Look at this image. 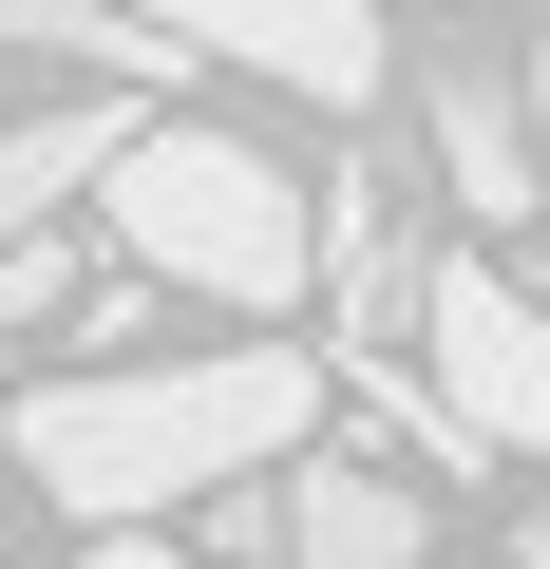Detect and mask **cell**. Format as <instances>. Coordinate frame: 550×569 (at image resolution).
<instances>
[{
	"label": "cell",
	"instance_id": "cell-2",
	"mask_svg": "<svg viewBox=\"0 0 550 569\" xmlns=\"http://www.w3.org/2000/svg\"><path fill=\"white\" fill-rule=\"evenodd\" d=\"M96 209H114V266L133 284H190V305H247V323H286L323 284V190H286V152L209 133V114H152Z\"/></svg>",
	"mask_w": 550,
	"mask_h": 569
},
{
	"label": "cell",
	"instance_id": "cell-11",
	"mask_svg": "<svg viewBox=\"0 0 550 569\" xmlns=\"http://www.w3.org/2000/svg\"><path fill=\"white\" fill-rule=\"evenodd\" d=\"M286 475H304V456H286ZM286 475L209 493V512H190V569H286Z\"/></svg>",
	"mask_w": 550,
	"mask_h": 569
},
{
	"label": "cell",
	"instance_id": "cell-9",
	"mask_svg": "<svg viewBox=\"0 0 550 569\" xmlns=\"http://www.w3.org/2000/svg\"><path fill=\"white\" fill-rule=\"evenodd\" d=\"M0 58H58L77 96H114V77L171 96L190 77V39H133V0H0Z\"/></svg>",
	"mask_w": 550,
	"mask_h": 569
},
{
	"label": "cell",
	"instance_id": "cell-15",
	"mask_svg": "<svg viewBox=\"0 0 550 569\" xmlns=\"http://www.w3.org/2000/svg\"><path fill=\"white\" fill-rule=\"evenodd\" d=\"M0 133H20V114H0Z\"/></svg>",
	"mask_w": 550,
	"mask_h": 569
},
{
	"label": "cell",
	"instance_id": "cell-7",
	"mask_svg": "<svg viewBox=\"0 0 550 569\" xmlns=\"http://www.w3.org/2000/svg\"><path fill=\"white\" fill-rule=\"evenodd\" d=\"M286 569H437V493L399 456H304L286 475Z\"/></svg>",
	"mask_w": 550,
	"mask_h": 569
},
{
	"label": "cell",
	"instance_id": "cell-5",
	"mask_svg": "<svg viewBox=\"0 0 550 569\" xmlns=\"http://www.w3.org/2000/svg\"><path fill=\"white\" fill-rule=\"evenodd\" d=\"M133 20L190 39V58L286 77L304 114H380V0H133Z\"/></svg>",
	"mask_w": 550,
	"mask_h": 569
},
{
	"label": "cell",
	"instance_id": "cell-6",
	"mask_svg": "<svg viewBox=\"0 0 550 569\" xmlns=\"http://www.w3.org/2000/svg\"><path fill=\"white\" fill-rule=\"evenodd\" d=\"M418 133H437V190L474 209V228H550V133H531V77L512 58H437V96H418Z\"/></svg>",
	"mask_w": 550,
	"mask_h": 569
},
{
	"label": "cell",
	"instance_id": "cell-3",
	"mask_svg": "<svg viewBox=\"0 0 550 569\" xmlns=\"http://www.w3.org/2000/svg\"><path fill=\"white\" fill-rule=\"evenodd\" d=\"M418 380H437V418L474 437V456H550V284H512V266H437V305H418Z\"/></svg>",
	"mask_w": 550,
	"mask_h": 569
},
{
	"label": "cell",
	"instance_id": "cell-4",
	"mask_svg": "<svg viewBox=\"0 0 550 569\" xmlns=\"http://www.w3.org/2000/svg\"><path fill=\"white\" fill-rule=\"evenodd\" d=\"M323 305H342V361L399 399L418 380V305H437V284H418V190L361 152V171H323Z\"/></svg>",
	"mask_w": 550,
	"mask_h": 569
},
{
	"label": "cell",
	"instance_id": "cell-13",
	"mask_svg": "<svg viewBox=\"0 0 550 569\" xmlns=\"http://www.w3.org/2000/svg\"><path fill=\"white\" fill-rule=\"evenodd\" d=\"M512 569H550V493H531V531H512Z\"/></svg>",
	"mask_w": 550,
	"mask_h": 569
},
{
	"label": "cell",
	"instance_id": "cell-14",
	"mask_svg": "<svg viewBox=\"0 0 550 569\" xmlns=\"http://www.w3.org/2000/svg\"><path fill=\"white\" fill-rule=\"evenodd\" d=\"M418 20H456V0H418Z\"/></svg>",
	"mask_w": 550,
	"mask_h": 569
},
{
	"label": "cell",
	"instance_id": "cell-10",
	"mask_svg": "<svg viewBox=\"0 0 550 569\" xmlns=\"http://www.w3.org/2000/svg\"><path fill=\"white\" fill-rule=\"evenodd\" d=\"M96 284H114V266H96L77 228H58V247H0V342H58V323L96 305Z\"/></svg>",
	"mask_w": 550,
	"mask_h": 569
},
{
	"label": "cell",
	"instance_id": "cell-8",
	"mask_svg": "<svg viewBox=\"0 0 550 569\" xmlns=\"http://www.w3.org/2000/svg\"><path fill=\"white\" fill-rule=\"evenodd\" d=\"M133 96H58V114H20V133H0V247H58L114 171H133Z\"/></svg>",
	"mask_w": 550,
	"mask_h": 569
},
{
	"label": "cell",
	"instance_id": "cell-1",
	"mask_svg": "<svg viewBox=\"0 0 550 569\" xmlns=\"http://www.w3.org/2000/svg\"><path fill=\"white\" fill-rule=\"evenodd\" d=\"M304 437H323V361H304V342L96 361V380H20V399H0V456H20L39 512H77V531L209 512V493H247V475H286Z\"/></svg>",
	"mask_w": 550,
	"mask_h": 569
},
{
	"label": "cell",
	"instance_id": "cell-12",
	"mask_svg": "<svg viewBox=\"0 0 550 569\" xmlns=\"http://www.w3.org/2000/svg\"><path fill=\"white\" fill-rule=\"evenodd\" d=\"M96 569H190V550L171 531H96Z\"/></svg>",
	"mask_w": 550,
	"mask_h": 569
}]
</instances>
